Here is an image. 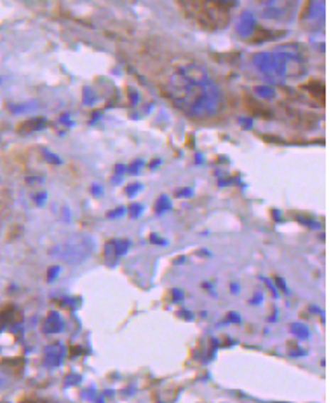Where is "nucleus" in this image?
Returning a JSON list of instances; mask_svg holds the SVG:
<instances>
[{"instance_id":"obj_1","label":"nucleus","mask_w":331,"mask_h":403,"mask_svg":"<svg viewBox=\"0 0 331 403\" xmlns=\"http://www.w3.org/2000/svg\"><path fill=\"white\" fill-rule=\"evenodd\" d=\"M171 100L187 114L210 115L218 107V93L201 68H182L169 80Z\"/></svg>"},{"instance_id":"obj_2","label":"nucleus","mask_w":331,"mask_h":403,"mask_svg":"<svg viewBox=\"0 0 331 403\" xmlns=\"http://www.w3.org/2000/svg\"><path fill=\"white\" fill-rule=\"evenodd\" d=\"M187 16L194 18L195 23L204 28H222L229 23V6L220 0H180Z\"/></svg>"},{"instance_id":"obj_3","label":"nucleus","mask_w":331,"mask_h":403,"mask_svg":"<svg viewBox=\"0 0 331 403\" xmlns=\"http://www.w3.org/2000/svg\"><path fill=\"white\" fill-rule=\"evenodd\" d=\"M220 2H225V4H227V2H230V0H220Z\"/></svg>"}]
</instances>
